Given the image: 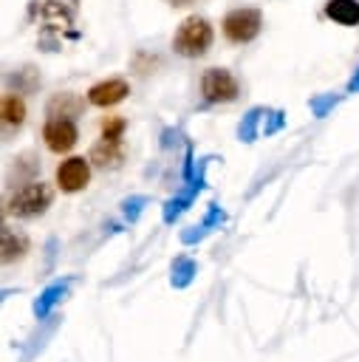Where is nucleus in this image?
I'll list each match as a JSON object with an SVG mask.
<instances>
[{
  "mask_svg": "<svg viewBox=\"0 0 359 362\" xmlns=\"http://www.w3.org/2000/svg\"><path fill=\"white\" fill-rule=\"evenodd\" d=\"M54 204V187L45 181H25L6 198V215H14L20 221L40 218Z\"/></svg>",
  "mask_w": 359,
  "mask_h": 362,
  "instance_id": "obj_1",
  "label": "nucleus"
},
{
  "mask_svg": "<svg viewBox=\"0 0 359 362\" xmlns=\"http://www.w3.org/2000/svg\"><path fill=\"white\" fill-rule=\"evenodd\" d=\"M209 45H212V25H209L204 17H198V14L187 17V20L175 28V34H172V48H175V54L189 57V59L204 57Z\"/></svg>",
  "mask_w": 359,
  "mask_h": 362,
  "instance_id": "obj_2",
  "label": "nucleus"
},
{
  "mask_svg": "<svg viewBox=\"0 0 359 362\" xmlns=\"http://www.w3.org/2000/svg\"><path fill=\"white\" fill-rule=\"evenodd\" d=\"M201 93L212 105H226L240 96V85L232 71L226 68H206L201 76Z\"/></svg>",
  "mask_w": 359,
  "mask_h": 362,
  "instance_id": "obj_3",
  "label": "nucleus"
},
{
  "mask_svg": "<svg viewBox=\"0 0 359 362\" xmlns=\"http://www.w3.org/2000/svg\"><path fill=\"white\" fill-rule=\"evenodd\" d=\"M90 158L85 156H68L65 161L57 164V173H54V187L65 195H73V192H82L88 184H90Z\"/></svg>",
  "mask_w": 359,
  "mask_h": 362,
  "instance_id": "obj_4",
  "label": "nucleus"
},
{
  "mask_svg": "<svg viewBox=\"0 0 359 362\" xmlns=\"http://www.w3.org/2000/svg\"><path fill=\"white\" fill-rule=\"evenodd\" d=\"M42 141L51 153L62 156V153H71L79 141V130H76V122L68 119V116H48L45 124H42Z\"/></svg>",
  "mask_w": 359,
  "mask_h": 362,
  "instance_id": "obj_5",
  "label": "nucleus"
},
{
  "mask_svg": "<svg viewBox=\"0 0 359 362\" xmlns=\"http://www.w3.org/2000/svg\"><path fill=\"white\" fill-rule=\"evenodd\" d=\"M260 25H263V17L257 8H235L223 17V34L229 42H252L257 34H260Z\"/></svg>",
  "mask_w": 359,
  "mask_h": 362,
  "instance_id": "obj_6",
  "label": "nucleus"
},
{
  "mask_svg": "<svg viewBox=\"0 0 359 362\" xmlns=\"http://www.w3.org/2000/svg\"><path fill=\"white\" fill-rule=\"evenodd\" d=\"M130 93V85L124 79H105V82H96L90 90H88V102L93 107H113L119 102H124Z\"/></svg>",
  "mask_w": 359,
  "mask_h": 362,
  "instance_id": "obj_7",
  "label": "nucleus"
},
{
  "mask_svg": "<svg viewBox=\"0 0 359 362\" xmlns=\"http://www.w3.org/2000/svg\"><path fill=\"white\" fill-rule=\"evenodd\" d=\"M28 252H31V238L25 232L3 226V238H0V260H3V266L20 263Z\"/></svg>",
  "mask_w": 359,
  "mask_h": 362,
  "instance_id": "obj_8",
  "label": "nucleus"
},
{
  "mask_svg": "<svg viewBox=\"0 0 359 362\" xmlns=\"http://www.w3.org/2000/svg\"><path fill=\"white\" fill-rule=\"evenodd\" d=\"M90 164L93 167H102V170H113V167H119L122 161H124V147L119 144V141H105V139H99L93 147H90Z\"/></svg>",
  "mask_w": 359,
  "mask_h": 362,
  "instance_id": "obj_9",
  "label": "nucleus"
},
{
  "mask_svg": "<svg viewBox=\"0 0 359 362\" xmlns=\"http://www.w3.org/2000/svg\"><path fill=\"white\" fill-rule=\"evenodd\" d=\"M325 14L339 25H359V0H328Z\"/></svg>",
  "mask_w": 359,
  "mask_h": 362,
  "instance_id": "obj_10",
  "label": "nucleus"
},
{
  "mask_svg": "<svg viewBox=\"0 0 359 362\" xmlns=\"http://www.w3.org/2000/svg\"><path fill=\"white\" fill-rule=\"evenodd\" d=\"M0 119L6 127H20L25 122V102L20 93H3L0 99Z\"/></svg>",
  "mask_w": 359,
  "mask_h": 362,
  "instance_id": "obj_11",
  "label": "nucleus"
},
{
  "mask_svg": "<svg viewBox=\"0 0 359 362\" xmlns=\"http://www.w3.org/2000/svg\"><path fill=\"white\" fill-rule=\"evenodd\" d=\"M40 23L45 28L62 31V28L71 25V11H65V6H59V0H45L42 8H40Z\"/></svg>",
  "mask_w": 359,
  "mask_h": 362,
  "instance_id": "obj_12",
  "label": "nucleus"
},
{
  "mask_svg": "<svg viewBox=\"0 0 359 362\" xmlns=\"http://www.w3.org/2000/svg\"><path fill=\"white\" fill-rule=\"evenodd\" d=\"M76 113H79V99L73 93H57L48 102V116H68V119H73Z\"/></svg>",
  "mask_w": 359,
  "mask_h": 362,
  "instance_id": "obj_13",
  "label": "nucleus"
},
{
  "mask_svg": "<svg viewBox=\"0 0 359 362\" xmlns=\"http://www.w3.org/2000/svg\"><path fill=\"white\" fill-rule=\"evenodd\" d=\"M124 130H127V119H124V116H107V119L102 122V136H99V139H105V141H119V144H122Z\"/></svg>",
  "mask_w": 359,
  "mask_h": 362,
  "instance_id": "obj_14",
  "label": "nucleus"
},
{
  "mask_svg": "<svg viewBox=\"0 0 359 362\" xmlns=\"http://www.w3.org/2000/svg\"><path fill=\"white\" fill-rule=\"evenodd\" d=\"M167 3H170V6H187L189 0H167Z\"/></svg>",
  "mask_w": 359,
  "mask_h": 362,
  "instance_id": "obj_15",
  "label": "nucleus"
}]
</instances>
